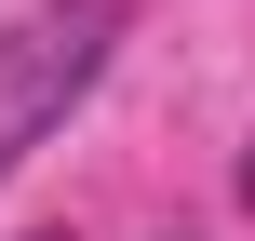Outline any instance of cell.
Returning a JSON list of instances; mask_svg holds the SVG:
<instances>
[{"instance_id": "6da1fadb", "label": "cell", "mask_w": 255, "mask_h": 241, "mask_svg": "<svg viewBox=\"0 0 255 241\" xmlns=\"http://www.w3.org/2000/svg\"><path fill=\"white\" fill-rule=\"evenodd\" d=\"M121 27H134V0H27V13L0 27V174L108 80Z\"/></svg>"}, {"instance_id": "7a4b0ae2", "label": "cell", "mask_w": 255, "mask_h": 241, "mask_svg": "<svg viewBox=\"0 0 255 241\" xmlns=\"http://www.w3.org/2000/svg\"><path fill=\"white\" fill-rule=\"evenodd\" d=\"M242 215H255V148H242Z\"/></svg>"}, {"instance_id": "3957f363", "label": "cell", "mask_w": 255, "mask_h": 241, "mask_svg": "<svg viewBox=\"0 0 255 241\" xmlns=\"http://www.w3.org/2000/svg\"><path fill=\"white\" fill-rule=\"evenodd\" d=\"M27 241H67V228H27Z\"/></svg>"}, {"instance_id": "277c9868", "label": "cell", "mask_w": 255, "mask_h": 241, "mask_svg": "<svg viewBox=\"0 0 255 241\" xmlns=\"http://www.w3.org/2000/svg\"><path fill=\"white\" fill-rule=\"evenodd\" d=\"M175 241H188V228H175Z\"/></svg>"}]
</instances>
